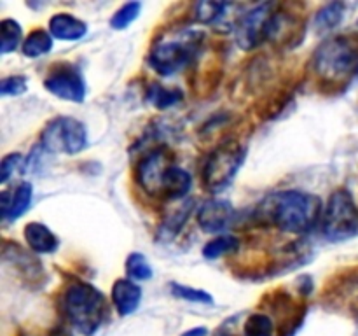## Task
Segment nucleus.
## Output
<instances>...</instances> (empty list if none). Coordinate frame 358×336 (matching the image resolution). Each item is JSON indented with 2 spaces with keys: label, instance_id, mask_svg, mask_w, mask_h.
I'll return each mask as SVG.
<instances>
[{
  "label": "nucleus",
  "instance_id": "obj_1",
  "mask_svg": "<svg viewBox=\"0 0 358 336\" xmlns=\"http://www.w3.org/2000/svg\"><path fill=\"white\" fill-rule=\"evenodd\" d=\"M257 214L262 220L285 233H308L324 219V205L318 196L303 191H278L266 196Z\"/></svg>",
  "mask_w": 358,
  "mask_h": 336
},
{
  "label": "nucleus",
  "instance_id": "obj_2",
  "mask_svg": "<svg viewBox=\"0 0 358 336\" xmlns=\"http://www.w3.org/2000/svg\"><path fill=\"white\" fill-rule=\"evenodd\" d=\"M205 34L194 28L173 31L168 37L156 42L149 56V65L159 76H173L184 70L201 49Z\"/></svg>",
  "mask_w": 358,
  "mask_h": 336
},
{
  "label": "nucleus",
  "instance_id": "obj_3",
  "mask_svg": "<svg viewBox=\"0 0 358 336\" xmlns=\"http://www.w3.org/2000/svg\"><path fill=\"white\" fill-rule=\"evenodd\" d=\"M63 308L77 331L93 335L103 321V294L91 284L73 282L63 294Z\"/></svg>",
  "mask_w": 358,
  "mask_h": 336
},
{
  "label": "nucleus",
  "instance_id": "obj_4",
  "mask_svg": "<svg viewBox=\"0 0 358 336\" xmlns=\"http://www.w3.org/2000/svg\"><path fill=\"white\" fill-rule=\"evenodd\" d=\"M358 69V38L338 35L322 42L315 52V70L324 79L338 80Z\"/></svg>",
  "mask_w": 358,
  "mask_h": 336
},
{
  "label": "nucleus",
  "instance_id": "obj_5",
  "mask_svg": "<svg viewBox=\"0 0 358 336\" xmlns=\"http://www.w3.org/2000/svg\"><path fill=\"white\" fill-rule=\"evenodd\" d=\"M285 16L273 13V4H261L236 23V42L243 49H255L282 31Z\"/></svg>",
  "mask_w": 358,
  "mask_h": 336
},
{
  "label": "nucleus",
  "instance_id": "obj_6",
  "mask_svg": "<svg viewBox=\"0 0 358 336\" xmlns=\"http://www.w3.org/2000/svg\"><path fill=\"white\" fill-rule=\"evenodd\" d=\"M324 233L329 240L343 241L358 234V206L346 189H338L324 210Z\"/></svg>",
  "mask_w": 358,
  "mask_h": 336
},
{
  "label": "nucleus",
  "instance_id": "obj_7",
  "mask_svg": "<svg viewBox=\"0 0 358 336\" xmlns=\"http://www.w3.org/2000/svg\"><path fill=\"white\" fill-rule=\"evenodd\" d=\"M87 146V133L83 122L76 118L59 115L45 125L41 135V147L48 153L79 154Z\"/></svg>",
  "mask_w": 358,
  "mask_h": 336
},
{
  "label": "nucleus",
  "instance_id": "obj_8",
  "mask_svg": "<svg viewBox=\"0 0 358 336\" xmlns=\"http://www.w3.org/2000/svg\"><path fill=\"white\" fill-rule=\"evenodd\" d=\"M243 156L245 150L240 146H222L213 150L203 168V182L206 189L219 192L227 188L240 170Z\"/></svg>",
  "mask_w": 358,
  "mask_h": 336
},
{
  "label": "nucleus",
  "instance_id": "obj_9",
  "mask_svg": "<svg viewBox=\"0 0 358 336\" xmlns=\"http://www.w3.org/2000/svg\"><path fill=\"white\" fill-rule=\"evenodd\" d=\"M177 164L171 160L170 153L156 149L142 158L138 164V182L145 192L156 198H164L168 181Z\"/></svg>",
  "mask_w": 358,
  "mask_h": 336
},
{
  "label": "nucleus",
  "instance_id": "obj_10",
  "mask_svg": "<svg viewBox=\"0 0 358 336\" xmlns=\"http://www.w3.org/2000/svg\"><path fill=\"white\" fill-rule=\"evenodd\" d=\"M45 90L62 100L80 104L86 98V83L79 69L62 63L55 66L44 79Z\"/></svg>",
  "mask_w": 358,
  "mask_h": 336
},
{
  "label": "nucleus",
  "instance_id": "obj_11",
  "mask_svg": "<svg viewBox=\"0 0 358 336\" xmlns=\"http://www.w3.org/2000/svg\"><path fill=\"white\" fill-rule=\"evenodd\" d=\"M234 209L224 200H210L199 209L198 224L205 233H220L233 223Z\"/></svg>",
  "mask_w": 358,
  "mask_h": 336
},
{
  "label": "nucleus",
  "instance_id": "obj_12",
  "mask_svg": "<svg viewBox=\"0 0 358 336\" xmlns=\"http://www.w3.org/2000/svg\"><path fill=\"white\" fill-rule=\"evenodd\" d=\"M112 301L119 314L131 315L142 301V289L133 280L119 279L112 287Z\"/></svg>",
  "mask_w": 358,
  "mask_h": 336
},
{
  "label": "nucleus",
  "instance_id": "obj_13",
  "mask_svg": "<svg viewBox=\"0 0 358 336\" xmlns=\"http://www.w3.org/2000/svg\"><path fill=\"white\" fill-rule=\"evenodd\" d=\"M87 24L66 13L55 14L49 20V34L58 41H79L86 35Z\"/></svg>",
  "mask_w": 358,
  "mask_h": 336
},
{
  "label": "nucleus",
  "instance_id": "obj_14",
  "mask_svg": "<svg viewBox=\"0 0 358 336\" xmlns=\"http://www.w3.org/2000/svg\"><path fill=\"white\" fill-rule=\"evenodd\" d=\"M31 195H34V188L30 182H21L16 189L13 191V196L9 192H2V217L7 220L17 219L23 216L24 210L30 206Z\"/></svg>",
  "mask_w": 358,
  "mask_h": 336
},
{
  "label": "nucleus",
  "instance_id": "obj_15",
  "mask_svg": "<svg viewBox=\"0 0 358 336\" xmlns=\"http://www.w3.org/2000/svg\"><path fill=\"white\" fill-rule=\"evenodd\" d=\"M23 234L28 247L37 254H51L58 248V238L52 234V231L45 224L28 223L24 226Z\"/></svg>",
  "mask_w": 358,
  "mask_h": 336
},
{
  "label": "nucleus",
  "instance_id": "obj_16",
  "mask_svg": "<svg viewBox=\"0 0 358 336\" xmlns=\"http://www.w3.org/2000/svg\"><path fill=\"white\" fill-rule=\"evenodd\" d=\"M229 9L233 4L226 2H199L196 4V18L205 24H222L224 20L229 16Z\"/></svg>",
  "mask_w": 358,
  "mask_h": 336
},
{
  "label": "nucleus",
  "instance_id": "obj_17",
  "mask_svg": "<svg viewBox=\"0 0 358 336\" xmlns=\"http://www.w3.org/2000/svg\"><path fill=\"white\" fill-rule=\"evenodd\" d=\"M52 49V35L49 31L34 30L23 42V55L28 58H38V56L48 55Z\"/></svg>",
  "mask_w": 358,
  "mask_h": 336
},
{
  "label": "nucleus",
  "instance_id": "obj_18",
  "mask_svg": "<svg viewBox=\"0 0 358 336\" xmlns=\"http://www.w3.org/2000/svg\"><path fill=\"white\" fill-rule=\"evenodd\" d=\"M0 52L7 55V52L14 51V49L20 46L21 37H23V30H21V24L17 21L10 20H2L0 23Z\"/></svg>",
  "mask_w": 358,
  "mask_h": 336
},
{
  "label": "nucleus",
  "instance_id": "obj_19",
  "mask_svg": "<svg viewBox=\"0 0 358 336\" xmlns=\"http://www.w3.org/2000/svg\"><path fill=\"white\" fill-rule=\"evenodd\" d=\"M240 247V240L233 234H220V237L213 238L208 244L203 247V255L206 259H219L224 254H231V252L238 251Z\"/></svg>",
  "mask_w": 358,
  "mask_h": 336
},
{
  "label": "nucleus",
  "instance_id": "obj_20",
  "mask_svg": "<svg viewBox=\"0 0 358 336\" xmlns=\"http://www.w3.org/2000/svg\"><path fill=\"white\" fill-rule=\"evenodd\" d=\"M147 100L157 108H168L182 100V91L168 90V88L154 83L152 86L149 88V91H147Z\"/></svg>",
  "mask_w": 358,
  "mask_h": 336
},
{
  "label": "nucleus",
  "instance_id": "obj_21",
  "mask_svg": "<svg viewBox=\"0 0 358 336\" xmlns=\"http://www.w3.org/2000/svg\"><path fill=\"white\" fill-rule=\"evenodd\" d=\"M343 16H345V6H343V4H329V6H325L324 9L317 14V18H315V27L322 31L332 30V28L338 27V24L341 23Z\"/></svg>",
  "mask_w": 358,
  "mask_h": 336
},
{
  "label": "nucleus",
  "instance_id": "obj_22",
  "mask_svg": "<svg viewBox=\"0 0 358 336\" xmlns=\"http://www.w3.org/2000/svg\"><path fill=\"white\" fill-rule=\"evenodd\" d=\"M126 272L131 280H149L152 276V268H150L149 261L140 252H133L129 255L126 261Z\"/></svg>",
  "mask_w": 358,
  "mask_h": 336
},
{
  "label": "nucleus",
  "instance_id": "obj_23",
  "mask_svg": "<svg viewBox=\"0 0 358 336\" xmlns=\"http://www.w3.org/2000/svg\"><path fill=\"white\" fill-rule=\"evenodd\" d=\"M245 336H273L275 326L273 321L264 314H254L245 322Z\"/></svg>",
  "mask_w": 358,
  "mask_h": 336
},
{
  "label": "nucleus",
  "instance_id": "obj_24",
  "mask_svg": "<svg viewBox=\"0 0 358 336\" xmlns=\"http://www.w3.org/2000/svg\"><path fill=\"white\" fill-rule=\"evenodd\" d=\"M140 10H142V6L138 2H128L121 7V9L115 10V14L110 20V27L114 30H124L128 28L133 21L138 18Z\"/></svg>",
  "mask_w": 358,
  "mask_h": 336
},
{
  "label": "nucleus",
  "instance_id": "obj_25",
  "mask_svg": "<svg viewBox=\"0 0 358 336\" xmlns=\"http://www.w3.org/2000/svg\"><path fill=\"white\" fill-rule=\"evenodd\" d=\"M171 294H173L175 298H182V300L185 301H191V303H205V304L213 303V298L210 296L206 290L180 286V284H171Z\"/></svg>",
  "mask_w": 358,
  "mask_h": 336
},
{
  "label": "nucleus",
  "instance_id": "obj_26",
  "mask_svg": "<svg viewBox=\"0 0 358 336\" xmlns=\"http://www.w3.org/2000/svg\"><path fill=\"white\" fill-rule=\"evenodd\" d=\"M27 90V77L23 76H9L2 79L0 83V93L2 97H9V94H21Z\"/></svg>",
  "mask_w": 358,
  "mask_h": 336
},
{
  "label": "nucleus",
  "instance_id": "obj_27",
  "mask_svg": "<svg viewBox=\"0 0 358 336\" xmlns=\"http://www.w3.org/2000/svg\"><path fill=\"white\" fill-rule=\"evenodd\" d=\"M21 161H23V156L20 153H10L3 158L2 163H0V182L2 184H6L10 178V175L21 167Z\"/></svg>",
  "mask_w": 358,
  "mask_h": 336
},
{
  "label": "nucleus",
  "instance_id": "obj_28",
  "mask_svg": "<svg viewBox=\"0 0 358 336\" xmlns=\"http://www.w3.org/2000/svg\"><path fill=\"white\" fill-rule=\"evenodd\" d=\"M182 336H206V329L205 328H196V329H191V331L184 332Z\"/></svg>",
  "mask_w": 358,
  "mask_h": 336
}]
</instances>
